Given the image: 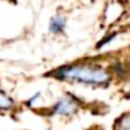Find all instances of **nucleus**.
<instances>
[{
	"label": "nucleus",
	"mask_w": 130,
	"mask_h": 130,
	"mask_svg": "<svg viewBox=\"0 0 130 130\" xmlns=\"http://www.w3.org/2000/svg\"><path fill=\"white\" fill-rule=\"evenodd\" d=\"M54 80L86 87H106L112 80V72L93 61H77L57 67L49 73Z\"/></svg>",
	"instance_id": "1"
},
{
	"label": "nucleus",
	"mask_w": 130,
	"mask_h": 130,
	"mask_svg": "<svg viewBox=\"0 0 130 130\" xmlns=\"http://www.w3.org/2000/svg\"><path fill=\"white\" fill-rule=\"evenodd\" d=\"M80 107L81 102L76 96L64 93L58 97L56 102H53V105L49 107V115L57 118H72L78 114Z\"/></svg>",
	"instance_id": "2"
},
{
	"label": "nucleus",
	"mask_w": 130,
	"mask_h": 130,
	"mask_svg": "<svg viewBox=\"0 0 130 130\" xmlns=\"http://www.w3.org/2000/svg\"><path fill=\"white\" fill-rule=\"evenodd\" d=\"M67 22L62 14H54L49 18L48 22V32L52 36H61L66 32Z\"/></svg>",
	"instance_id": "3"
},
{
	"label": "nucleus",
	"mask_w": 130,
	"mask_h": 130,
	"mask_svg": "<svg viewBox=\"0 0 130 130\" xmlns=\"http://www.w3.org/2000/svg\"><path fill=\"white\" fill-rule=\"evenodd\" d=\"M112 130H130V111L116 118Z\"/></svg>",
	"instance_id": "4"
},
{
	"label": "nucleus",
	"mask_w": 130,
	"mask_h": 130,
	"mask_svg": "<svg viewBox=\"0 0 130 130\" xmlns=\"http://www.w3.org/2000/svg\"><path fill=\"white\" fill-rule=\"evenodd\" d=\"M14 100L0 88V111H10L11 109H14Z\"/></svg>",
	"instance_id": "5"
},
{
	"label": "nucleus",
	"mask_w": 130,
	"mask_h": 130,
	"mask_svg": "<svg viewBox=\"0 0 130 130\" xmlns=\"http://www.w3.org/2000/svg\"><path fill=\"white\" fill-rule=\"evenodd\" d=\"M39 97H41V92L38 91V92H36L29 100H27V106H33V105L39 100Z\"/></svg>",
	"instance_id": "6"
},
{
	"label": "nucleus",
	"mask_w": 130,
	"mask_h": 130,
	"mask_svg": "<svg viewBox=\"0 0 130 130\" xmlns=\"http://www.w3.org/2000/svg\"><path fill=\"white\" fill-rule=\"evenodd\" d=\"M128 58H129V61H130V48L128 49ZM129 63H130V62H129Z\"/></svg>",
	"instance_id": "7"
}]
</instances>
